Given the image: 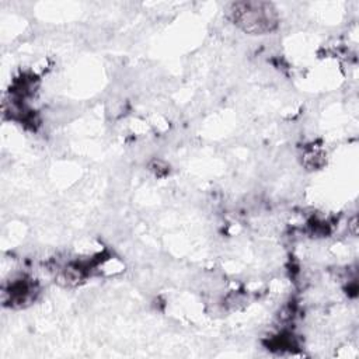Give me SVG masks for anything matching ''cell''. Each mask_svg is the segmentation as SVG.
<instances>
[{"instance_id":"1","label":"cell","mask_w":359,"mask_h":359,"mask_svg":"<svg viewBox=\"0 0 359 359\" xmlns=\"http://www.w3.org/2000/svg\"><path fill=\"white\" fill-rule=\"evenodd\" d=\"M230 13L234 24L250 34L271 32L278 24L276 13L269 3H236L231 6Z\"/></svg>"}]
</instances>
